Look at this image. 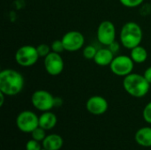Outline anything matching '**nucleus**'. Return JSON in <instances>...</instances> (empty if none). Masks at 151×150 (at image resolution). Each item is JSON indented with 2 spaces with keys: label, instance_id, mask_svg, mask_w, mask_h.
<instances>
[{
  "label": "nucleus",
  "instance_id": "obj_17",
  "mask_svg": "<svg viewBox=\"0 0 151 150\" xmlns=\"http://www.w3.org/2000/svg\"><path fill=\"white\" fill-rule=\"evenodd\" d=\"M96 52H97V49L94 45H87L86 47L83 48L82 55L86 59L91 60L95 58Z\"/></svg>",
  "mask_w": 151,
  "mask_h": 150
},
{
  "label": "nucleus",
  "instance_id": "obj_13",
  "mask_svg": "<svg viewBox=\"0 0 151 150\" xmlns=\"http://www.w3.org/2000/svg\"><path fill=\"white\" fill-rule=\"evenodd\" d=\"M64 144L63 138L56 133L47 135L42 141V148L46 150H59Z\"/></svg>",
  "mask_w": 151,
  "mask_h": 150
},
{
  "label": "nucleus",
  "instance_id": "obj_6",
  "mask_svg": "<svg viewBox=\"0 0 151 150\" xmlns=\"http://www.w3.org/2000/svg\"><path fill=\"white\" fill-rule=\"evenodd\" d=\"M33 106L40 111H49L55 107V96L47 90H36L31 96Z\"/></svg>",
  "mask_w": 151,
  "mask_h": 150
},
{
  "label": "nucleus",
  "instance_id": "obj_2",
  "mask_svg": "<svg viewBox=\"0 0 151 150\" xmlns=\"http://www.w3.org/2000/svg\"><path fill=\"white\" fill-rule=\"evenodd\" d=\"M150 83L143 75L132 72L123 80V88L125 91L135 98L144 97L150 89Z\"/></svg>",
  "mask_w": 151,
  "mask_h": 150
},
{
  "label": "nucleus",
  "instance_id": "obj_23",
  "mask_svg": "<svg viewBox=\"0 0 151 150\" xmlns=\"http://www.w3.org/2000/svg\"><path fill=\"white\" fill-rule=\"evenodd\" d=\"M142 115H143L144 120H145L147 123L151 124V102H150L149 103H147L146 106L144 107Z\"/></svg>",
  "mask_w": 151,
  "mask_h": 150
},
{
  "label": "nucleus",
  "instance_id": "obj_12",
  "mask_svg": "<svg viewBox=\"0 0 151 150\" xmlns=\"http://www.w3.org/2000/svg\"><path fill=\"white\" fill-rule=\"evenodd\" d=\"M114 55L115 54L108 47L102 48L97 50L96 57L93 60L99 66H110L115 57Z\"/></svg>",
  "mask_w": 151,
  "mask_h": 150
},
{
  "label": "nucleus",
  "instance_id": "obj_28",
  "mask_svg": "<svg viewBox=\"0 0 151 150\" xmlns=\"http://www.w3.org/2000/svg\"><path fill=\"white\" fill-rule=\"evenodd\" d=\"M42 150H46V149H42Z\"/></svg>",
  "mask_w": 151,
  "mask_h": 150
},
{
  "label": "nucleus",
  "instance_id": "obj_21",
  "mask_svg": "<svg viewBox=\"0 0 151 150\" xmlns=\"http://www.w3.org/2000/svg\"><path fill=\"white\" fill-rule=\"evenodd\" d=\"M43 149L40 144V141H37L34 139L28 141L26 143V150H42Z\"/></svg>",
  "mask_w": 151,
  "mask_h": 150
},
{
  "label": "nucleus",
  "instance_id": "obj_25",
  "mask_svg": "<svg viewBox=\"0 0 151 150\" xmlns=\"http://www.w3.org/2000/svg\"><path fill=\"white\" fill-rule=\"evenodd\" d=\"M143 76L145 77V79H146V80L151 84V66L148 67V68L145 70V72H144V73H143Z\"/></svg>",
  "mask_w": 151,
  "mask_h": 150
},
{
  "label": "nucleus",
  "instance_id": "obj_26",
  "mask_svg": "<svg viewBox=\"0 0 151 150\" xmlns=\"http://www.w3.org/2000/svg\"><path fill=\"white\" fill-rule=\"evenodd\" d=\"M63 104V100L60 97H55V107H60Z\"/></svg>",
  "mask_w": 151,
  "mask_h": 150
},
{
  "label": "nucleus",
  "instance_id": "obj_19",
  "mask_svg": "<svg viewBox=\"0 0 151 150\" xmlns=\"http://www.w3.org/2000/svg\"><path fill=\"white\" fill-rule=\"evenodd\" d=\"M37 52L40 57H45L47 55H49L51 52V48L50 45L46 44V43H41L39 44L37 47Z\"/></svg>",
  "mask_w": 151,
  "mask_h": 150
},
{
  "label": "nucleus",
  "instance_id": "obj_1",
  "mask_svg": "<svg viewBox=\"0 0 151 150\" xmlns=\"http://www.w3.org/2000/svg\"><path fill=\"white\" fill-rule=\"evenodd\" d=\"M25 85L23 75L13 69H4L0 72V92L7 96L19 94Z\"/></svg>",
  "mask_w": 151,
  "mask_h": 150
},
{
  "label": "nucleus",
  "instance_id": "obj_3",
  "mask_svg": "<svg viewBox=\"0 0 151 150\" xmlns=\"http://www.w3.org/2000/svg\"><path fill=\"white\" fill-rule=\"evenodd\" d=\"M142 37L143 33L142 27L139 24L134 21L127 22L123 25L120 30V42L128 50H132L134 47L141 45Z\"/></svg>",
  "mask_w": 151,
  "mask_h": 150
},
{
  "label": "nucleus",
  "instance_id": "obj_18",
  "mask_svg": "<svg viewBox=\"0 0 151 150\" xmlns=\"http://www.w3.org/2000/svg\"><path fill=\"white\" fill-rule=\"evenodd\" d=\"M45 131H46V130H44L43 128L38 126L37 128H35V129L31 133L32 139H34V140H35V141H40V142L42 141H42H43V140L45 139V137L47 136L46 133H45Z\"/></svg>",
  "mask_w": 151,
  "mask_h": 150
},
{
  "label": "nucleus",
  "instance_id": "obj_10",
  "mask_svg": "<svg viewBox=\"0 0 151 150\" xmlns=\"http://www.w3.org/2000/svg\"><path fill=\"white\" fill-rule=\"evenodd\" d=\"M64 67V60L59 53L51 51L44 57V68L48 74L51 76H58L63 72Z\"/></svg>",
  "mask_w": 151,
  "mask_h": 150
},
{
  "label": "nucleus",
  "instance_id": "obj_11",
  "mask_svg": "<svg viewBox=\"0 0 151 150\" xmlns=\"http://www.w3.org/2000/svg\"><path fill=\"white\" fill-rule=\"evenodd\" d=\"M109 104L107 100L101 95H93L86 103L87 111L96 116L104 114L108 110Z\"/></svg>",
  "mask_w": 151,
  "mask_h": 150
},
{
  "label": "nucleus",
  "instance_id": "obj_24",
  "mask_svg": "<svg viewBox=\"0 0 151 150\" xmlns=\"http://www.w3.org/2000/svg\"><path fill=\"white\" fill-rule=\"evenodd\" d=\"M119 47H120V46H119V43L118 42H116V41H115V42H113L111 44H110V45L108 46V48H109V49H110V50L114 53V54H116V53L119 51Z\"/></svg>",
  "mask_w": 151,
  "mask_h": 150
},
{
  "label": "nucleus",
  "instance_id": "obj_20",
  "mask_svg": "<svg viewBox=\"0 0 151 150\" xmlns=\"http://www.w3.org/2000/svg\"><path fill=\"white\" fill-rule=\"evenodd\" d=\"M50 48H51V51L56 52V53H59V54L62 53L64 50H65L62 40H55V41H53L51 45H50Z\"/></svg>",
  "mask_w": 151,
  "mask_h": 150
},
{
  "label": "nucleus",
  "instance_id": "obj_14",
  "mask_svg": "<svg viewBox=\"0 0 151 150\" xmlns=\"http://www.w3.org/2000/svg\"><path fill=\"white\" fill-rule=\"evenodd\" d=\"M58 123L57 116L51 111H44L39 117V126L44 130H51Z\"/></svg>",
  "mask_w": 151,
  "mask_h": 150
},
{
  "label": "nucleus",
  "instance_id": "obj_7",
  "mask_svg": "<svg viewBox=\"0 0 151 150\" xmlns=\"http://www.w3.org/2000/svg\"><path fill=\"white\" fill-rule=\"evenodd\" d=\"M16 125L22 133H31L39 126V117L31 111H23L18 115Z\"/></svg>",
  "mask_w": 151,
  "mask_h": 150
},
{
  "label": "nucleus",
  "instance_id": "obj_9",
  "mask_svg": "<svg viewBox=\"0 0 151 150\" xmlns=\"http://www.w3.org/2000/svg\"><path fill=\"white\" fill-rule=\"evenodd\" d=\"M65 50L69 52H74L83 48L85 43L84 35L76 30H72L65 33L61 38Z\"/></svg>",
  "mask_w": 151,
  "mask_h": 150
},
{
  "label": "nucleus",
  "instance_id": "obj_8",
  "mask_svg": "<svg viewBox=\"0 0 151 150\" xmlns=\"http://www.w3.org/2000/svg\"><path fill=\"white\" fill-rule=\"evenodd\" d=\"M96 37L100 43L108 47L116 41V27L111 20L102 21L96 31Z\"/></svg>",
  "mask_w": 151,
  "mask_h": 150
},
{
  "label": "nucleus",
  "instance_id": "obj_4",
  "mask_svg": "<svg viewBox=\"0 0 151 150\" xmlns=\"http://www.w3.org/2000/svg\"><path fill=\"white\" fill-rule=\"evenodd\" d=\"M40 58L36 47L32 45H23L19 47L15 53V60L18 65L23 67L35 65Z\"/></svg>",
  "mask_w": 151,
  "mask_h": 150
},
{
  "label": "nucleus",
  "instance_id": "obj_15",
  "mask_svg": "<svg viewBox=\"0 0 151 150\" xmlns=\"http://www.w3.org/2000/svg\"><path fill=\"white\" fill-rule=\"evenodd\" d=\"M135 141L142 147L150 148L151 147V127L145 126L140 128L135 135H134Z\"/></svg>",
  "mask_w": 151,
  "mask_h": 150
},
{
  "label": "nucleus",
  "instance_id": "obj_27",
  "mask_svg": "<svg viewBox=\"0 0 151 150\" xmlns=\"http://www.w3.org/2000/svg\"><path fill=\"white\" fill-rule=\"evenodd\" d=\"M4 96H5V95H4V93L0 92V98H1V100H0V106H3V104H4Z\"/></svg>",
  "mask_w": 151,
  "mask_h": 150
},
{
  "label": "nucleus",
  "instance_id": "obj_5",
  "mask_svg": "<svg viewBox=\"0 0 151 150\" xmlns=\"http://www.w3.org/2000/svg\"><path fill=\"white\" fill-rule=\"evenodd\" d=\"M134 64L135 63L133 61L130 56L119 55L114 57L110 65V69L113 74L120 77H126L133 72Z\"/></svg>",
  "mask_w": 151,
  "mask_h": 150
},
{
  "label": "nucleus",
  "instance_id": "obj_16",
  "mask_svg": "<svg viewBox=\"0 0 151 150\" xmlns=\"http://www.w3.org/2000/svg\"><path fill=\"white\" fill-rule=\"evenodd\" d=\"M130 50H131L130 57H131V58L133 59V61L135 64L144 63L148 59L149 54H148L147 50L144 47H142L141 45H138V46L134 47V49H132Z\"/></svg>",
  "mask_w": 151,
  "mask_h": 150
},
{
  "label": "nucleus",
  "instance_id": "obj_22",
  "mask_svg": "<svg viewBox=\"0 0 151 150\" xmlns=\"http://www.w3.org/2000/svg\"><path fill=\"white\" fill-rule=\"evenodd\" d=\"M144 0H119V2L127 8H134L141 5Z\"/></svg>",
  "mask_w": 151,
  "mask_h": 150
}]
</instances>
